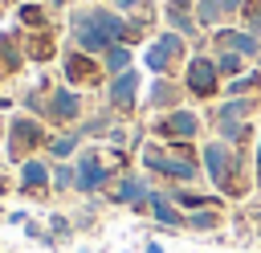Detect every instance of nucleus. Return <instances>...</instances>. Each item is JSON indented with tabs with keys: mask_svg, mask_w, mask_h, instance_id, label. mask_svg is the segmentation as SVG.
Returning <instances> with one entry per match:
<instances>
[{
	"mask_svg": "<svg viewBox=\"0 0 261 253\" xmlns=\"http://www.w3.org/2000/svg\"><path fill=\"white\" fill-rule=\"evenodd\" d=\"M65 20H69V41H73V49L94 53V57H102V53L114 49V45H135V37H139V24H130L118 8L77 4V8H69Z\"/></svg>",
	"mask_w": 261,
	"mask_h": 253,
	"instance_id": "1",
	"label": "nucleus"
},
{
	"mask_svg": "<svg viewBox=\"0 0 261 253\" xmlns=\"http://www.w3.org/2000/svg\"><path fill=\"white\" fill-rule=\"evenodd\" d=\"M45 143H49V127H45V118H37V114H12L8 118V135H4V159L8 163H24L29 155H41L45 151Z\"/></svg>",
	"mask_w": 261,
	"mask_h": 253,
	"instance_id": "2",
	"label": "nucleus"
},
{
	"mask_svg": "<svg viewBox=\"0 0 261 253\" xmlns=\"http://www.w3.org/2000/svg\"><path fill=\"white\" fill-rule=\"evenodd\" d=\"M82 110H86V106H82V94H77L73 86H65V82L53 86L49 98H45V122H53V127H61V131H65V127H77V122H82Z\"/></svg>",
	"mask_w": 261,
	"mask_h": 253,
	"instance_id": "3",
	"label": "nucleus"
},
{
	"mask_svg": "<svg viewBox=\"0 0 261 253\" xmlns=\"http://www.w3.org/2000/svg\"><path fill=\"white\" fill-rule=\"evenodd\" d=\"M73 167H77V192L82 196H98V192H106L114 184V171L102 163V155L94 147H82L77 159H73Z\"/></svg>",
	"mask_w": 261,
	"mask_h": 253,
	"instance_id": "4",
	"label": "nucleus"
},
{
	"mask_svg": "<svg viewBox=\"0 0 261 253\" xmlns=\"http://www.w3.org/2000/svg\"><path fill=\"white\" fill-rule=\"evenodd\" d=\"M53 188V159L49 155H29L16 167V192L20 196H45Z\"/></svg>",
	"mask_w": 261,
	"mask_h": 253,
	"instance_id": "5",
	"label": "nucleus"
},
{
	"mask_svg": "<svg viewBox=\"0 0 261 253\" xmlns=\"http://www.w3.org/2000/svg\"><path fill=\"white\" fill-rule=\"evenodd\" d=\"M61 73H65V86H94L106 69H102V57H94V53H82V49H65V57H61Z\"/></svg>",
	"mask_w": 261,
	"mask_h": 253,
	"instance_id": "6",
	"label": "nucleus"
},
{
	"mask_svg": "<svg viewBox=\"0 0 261 253\" xmlns=\"http://www.w3.org/2000/svg\"><path fill=\"white\" fill-rule=\"evenodd\" d=\"M143 167H147V171H159V175H167V180H179V184L196 180V163L184 159V155H171V151H163V147H143Z\"/></svg>",
	"mask_w": 261,
	"mask_h": 253,
	"instance_id": "7",
	"label": "nucleus"
},
{
	"mask_svg": "<svg viewBox=\"0 0 261 253\" xmlns=\"http://www.w3.org/2000/svg\"><path fill=\"white\" fill-rule=\"evenodd\" d=\"M155 196V188L147 184V175L139 171H118L110 184V200L114 204H130V208H147V200Z\"/></svg>",
	"mask_w": 261,
	"mask_h": 253,
	"instance_id": "8",
	"label": "nucleus"
},
{
	"mask_svg": "<svg viewBox=\"0 0 261 253\" xmlns=\"http://www.w3.org/2000/svg\"><path fill=\"white\" fill-rule=\"evenodd\" d=\"M139 82H143V73L130 65L126 73H114L110 82H106V102H110V110H118V114H126V110H135V102H139Z\"/></svg>",
	"mask_w": 261,
	"mask_h": 253,
	"instance_id": "9",
	"label": "nucleus"
},
{
	"mask_svg": "<svg viewBox=\"0 0 261 253\" xmlns=\"http://www.w3.org/2000/svg\"><path fill=\"white\" fill-rule=\"evenodd\" d=\"M179 53H184V37H179V33H163L159 41H151V45H147L143 61H147V69H151L155 78H167L171 61H175Z\"/></svg>",
	"mask_w": 261,
	"mask_h": 253,
	"instance_id": "10",
	"label": "nucleus"
},
{
	"mask_svg": "<svg viewBox=\"0 0 261 253\" xmlns=\"http://www.w3.org/2000/svg\"><path fill=\"white\" fill-rule=\"evenodd\" d=\"M196 131H200V118L192 110H184V106H175L163 118H155V135H167V139H192Z\"/></svg>",
	"mask_w": 261,
	"mask_h": 253,
	"instance_id": "11",
	"label": "nucleus"
},
{
	"mask_svg": "<svg viewBox=\"0 0 261 253\" xmlns=\"http://www.w3.org/2000/svg\"><path fill=\"white\" fill-rule=\"evenodd\" d=\"M245 114H249V102H228V106H220V110L212 114V122H216V131L224 135V143L245 139Z\"/></svg>",
	"mask_w": 261,
	"mask_h": 253,
	"instance_id": "12",
	"label": "nucleus"
},
{
	"mask_svg": "<svg viewBox=\"0 0 261 253\" xmlns=\"http://www.w3.org/2000/svg\"><path fill=\"white\" fill-rule=\"evenodd\" d=\"M204 167H208V180L216 188H228V171H232V155H228V143L224 139H212L204 147Z\"/></svg>",
	"mask_w": 261,
	"mask_h": 253,
	"instance_id": "13",
	"label": "nucleus"
},
{
	"mask_svg": "<svg viewBox=\"0 0 261 253\" xmlns=\"http://www.w3.org/2000/svg\"><path fill=\"white\" fill-rule=\"evenodd\" d=\"M20 33H0V82L4 78H16L20 69H24V45L16 41Z\"/></svg>",
	"mask_w": 261,
	"mask_h": 253,
	"instance_id": "14",
	"label": "nucleus"
},
{
	"mask_svg": "<svg viewBox=\"0 0 261 253\" xmlns=\"http://www.w3.org/2000/svg\"><path fill=\"white\" fill-rule=\"evenodd\" d=\"M45 29H49V4L20 0L16 4V33H45Z\"/></svg>",
	"mask_w": 261,
	"mask_h": 253,
	"instance_id": "15",
	"label": "nucleus"
},
{
	"mask_svg": "<svg viewBox=\"0 0 261 253\" xmlns=\"http://www.w3.org/2000/svg\"><path fill=\"white\" fill-rule=\"evenodd\" d=\"M188 90H192L196 98H208V94L216 90V65H212L208 57H192V61H188Z\"/></svg>",
	"mask_w": 261,
	"mask_h": 253,
	"instance_id": "16",
	"label": "nucleus"
},
{
	"mask_svg": "<svg viewBox=\"0 0 261 253\" xmlns=\"http://www.w3.org/2000/svg\"><path fill=\"white\" fill-rule=\"evenodd\" d=\"M77 151H82V131L77 127H65V131L49 135V143H45L49 159H77Z\"/></svg>",
	"mask_w": 261,
	"mask_h": 253,
	"instance_id": "17",
	"label": "nucleus"
},
{
	"mask_svg": "<svg viewBox=\"0 0 261 253\" xmlns=\"http://www.w3.org/2000/svg\"><path fill=\"white\" fill-rule=\"evenodd\" d=\"M147 208H151V216H155L159 224H167V229H179V224H188V220H184V212L175 208V200H171V196H163V192H155V196L147 200Z\"/></svg>",
	"mask_w": 261,
	"mask_h": 253,
	"instance_id": "18",
	"label": "nucleus"
},
{
	"mask_svg": "<svg viewBox=\"0 0 261 253\" xmlns=\"http://www.w3.org/2000/svg\"><path fill=\"white\" fill-rule=\"evenodd\" d=\"M24 41V57H33V61H49L53 57V37H49V29L45 33H20Z\"/></svg>",
	"mask_w": 261,
	"mask_h": 253,
	"instance_id": "19",
	"label": "nucleus"
},
{
	"mask_svg": "<svg viewBox=\"0 0 261 253\" xmlns=\"http://www.w3.org/2000/svg\"><path fill=\"white\" fill-rule=\"evenodd\" d=\"M188 8H192L188 0H171V4L163 8V16H167L171 33H192V29H196V20H192V12H188Z\"/></svg>",
	"mask_w": 261,
	"mask_h": 253,
	"instance_id": "20",
	"label": "nucleus"
},
{
	"mask_svg": "<svg viewBox=\"0 0 261 253\" xmlns=\"http://www.w3.org/2000/svg\"><path fill=\"white\" fill-rule=\"evenodd\" d=\"M53 192H77V167H73V159H53Z\"/></svg>",
	"mask_w": 261,
	"mask_h": 253,
	"instance_id": "21",
	"label": "nucleus"
},
{
	"mask_svg": "<svg viewBox=\"0 0 261 253\" xmlns=\"http://www.w3.org/2000/svg\"><path fill=\"white\" fill-rule=\"evenodd\" d=\"M102 69L114 78V73H126L130 69V45H114V49H106L102 53Z\"/></svg>",
	"mask_w": 261,
	"mask_h": 253,
	"instance_id": "22",
	"label": "nucleus"
},
{
	"mask_svg": "<svg viewBox=\"0 0 261 253\" xmlns=\"http://www.w3.org/2000/svg\"><path fill=\"white\" fill-rule=\"evenodd\" d=\"M216 45H228V49H237V53H245V57H253L257 53V37H249V33H216Z\"/></svg>",
	"mask_w": 261,
	"mask_h": 253,
	"instance_id": "23",
	"label": "nucleus"
},
{
	"mask_svg": "<svg viewBox=\"0 0 261 253\" xmlns=\"http://www.w3.org/2000/svg\"><path fill=\"white\" fill-rule=\"evenodd\" d=\"M171 102H179L175 86H171L167 78H155V82H151V90H147V106H171Z\"/></svg>",
	"mask_w": 261,
	"mask_h": 253,
	"instance_id": "24",
	"label": "nucleus"
},
{
	"mask_svg": "<svg viewBox=\"0 0 261 253\" xmlns=\"http://www.w3.org/2000/svg\"><path fill=\"white\" fill-rule=\"evenodd\" d=\"M220 20V4L216 0H200L196 4V24H216Z\"/></svg>",
	"mask_w": 261,
	"mask_h": 253,
	"instance_id": "25",
	"label": "nucleus"
},
{
	"mask_svg": "<svg viewBox=\"0 0 261 253\" xmlns=\"http://www.w3.org/2000/svg\"><path fill=\"white\" fill-rule=\"evenodd\" d=\"M49 233H53V237H57V241H61V237H65V241H69V233H73V224H69V220H65V216H61V212H53V216H49Z\"/></svg>",
	"mask_w": 261,
	"mask_h": 253,
	"instance_id": "26",
	"label": "nucleus"
},
{
	"mask_svg": "<svg viewBox=\"0 0 261 253\" xmlns=\"http://www.w3.org/2000/svg\"><path fill=\"white\" fill-rule=\"evenodd\" d=\"M212 224H216V212H208V208H200V212L188 216V229H212Z\"/></svg>",
	"mask_w": 261,
	"mask_h": 253,
	"instance_id": "27",
	"label": "nucleus"
},
{
	"mask_svg": "<svg viewBox=\"0 0 261 253\" xmlns=\"http://www.w3.org/2000/svg\"><path fill=\"white\" fill-rule=\"evenodd\" d=\"M216 65H220V69H224V73H237V69H241V61H237V57H232V53H224V57H220V61H216Z\"/></svg>",
	"mask_w": 261,
	"mask_h": 253,
	"instance_id": "28",
	"label": "nucleus"
},
{
	"mask_svg": "<svg viewBox=\"0 0 261 253\" xmlns=\"http://www.w3.org/2000/svg\"><path fill=\"white\" fill-rule=\"evenodd\" d=\"M110 8H118V12H135V8H143V0H110Z\"/></svg>",
	"mask_w": 261,
	"mask_h": 253,
	"instance_id": "29",
	"label": "nucleus"
},
{
	"mask_svg": "<svg viewBox=\"0 0 261 253\" xmlns=\"http://www.w3.org/2000/svg\"><path fill=\"white\" fill-rule=\"evenodd\" d=\"M8 220H12V224H29V212H24V208H16V212H8Z\"/></svg>",
	"mask_w": 261,
	"mask_h": 253,
	"instance_id": "30",
	"label": "nucleus"
},
{
	"mask_svg": "<svg viewBox=\"0 0 261 253\" xmlns=\"http://www.w3.org/2000/svg\"><path fill=\"white\" fill-rule=\"evenodd\" d=\"M220 4V12H241V0H216Z\"/></svg>",
	"mask_w": 261,
	"mask_h": 253,
	"instance_id": "31",
	"label": "nucleus"
},
{
	"mask_svg": "<svg viewBox=\"0 0 261 253\" xmlns=\"http://www.w3.org/2000/svg\"><path fill=\"white\" fill-rule=\"evenodd\" d=\"M257 175H261V147H257Z\"/></svg>",
	"mask_w": 261,
	"mask_h": 253,
	"instance_id": "32",
	"label": "nucleus"
},
{
	"mask_svg": "<svg viewBox=\"0 0 261 253\" xmlns=\"http://www.w3.org/2000/svg\"><path fill=\"white\" fill-rule=\"evenodd\" d=\"M77 4H94V0H77Z\"/></svg>",
	"mask_w": 261,
	"mask_h": 253,
	"instance_id": "33",
	"label": "nucleus"
}]
</instances>
